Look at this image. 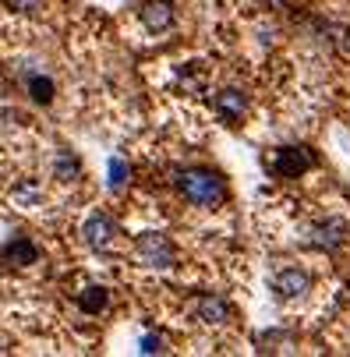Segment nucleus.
Listing matches in <instances>:
<instances>
[{"instance_id": "5", "label": "nucleus", "mask_w": 350, "mask_h": 357, "mask_svg": "<svg viewBox=\"0 0 350 357\" xmlns=\"http://www.w3.org/2000/svg\"><path fill=\"white\" fill-rule=\"evenodd\" d=\"M273 294L280 297V301H297L308 287H312V280H308V273L305 269H297V266H287V269H276L273 273Z\"/></svg>"}, {"instance_id": "2", "label": "nucleus", "mask_w": 350, "mask_h": 357, "mask_svg": "<svg viewBox=\"0 0 350 357\" xmlns=\"http://www.w3.org/2000/svg\"><path fill=\"white\" fill-rule=\"evenodd\" d=\"M135 259H138L145 269H170V266L177 262V251H174V244L167 241V234L145 230V234H138V241H135Z\"/></svg>"}, {"instance_id": "7", "label": "nucleus", "mask_w": 350, "mask_h": 357, "mask_svg": "<svg viewBox=\"0 0 350 357\" xmlns=\"http://www.w3.org/2000/svg\"><path fill=\"white\" fill-rule=\"evenodd\" d=\"M114 234H117V227H114V220L107 213H92L85 220V227H82V241L89 248H107L114 241Z\"/></svg>"}, {"instance_id": "3", "label": "nucleus", "mask_w": 350, "mask_h": 357, "mask_svg": "<svg viewBox=\"0 0 350 357\" xmlns=\"http://www.w3.org/2000/svg\"><path fill=\"white\" fill-rule=\"evenodd\" d=\"M315 167V152L308 145H280L273 156H269V170L280 181H294Z\"/></svg>"}, {"instance_id": "15", "label": "nucleus", "mask_w": 350, "mask_h": 357, "mask_svg": "<svg viewBox=\"0 0 350 357\" xmlns=\"http://www.w3.org/2000/svg\"><path fill=\"white\" fill-rule=\"evenodd\" d=\"M4 4H8L11 11H22V15H29V11H39V8H43V0H4Z\"/></svg>"}, {"instance_id": "8", "label": "nucleus", "mask_w": 350, "mask_h": 357, "mask_svg": "<svg viewBox=\"0 0 350 357\" xmlns=\"http://www.w3.org/2000/svg\"><path fill=\"white\" fill-rule=\"evenodd\" d=\"M142 25L149 32H167L174 25V8L167 0H145L142 4Z\"/></svg>"}, {"instance_id": "4", "label": "nucleus", "mask_w": 350, "mask_h": 357, "mask_svg": "<svg viewBox=\"0 0 350 357\" xmlns=\"http://www.w3.org/2000/svg\"><path fill=\"white\" fill-rule=\"evenodd\" d=\"M343 241H347V223L336 220V216L319 220V223L308 230V237H305V244H308V248H319V251H336Z\"/></svg>"}, {"instance_id": "13", "label": "nucleus", "mask_w": 350, "mask_h": 357, "mask_svg": "<svg viewBox=\"0 0 350 357\" xmlns=\"http://www.w3.org/2000/svg\"><path fill=\"white\" fill-rule=\"evenodd\" d=\"M25 85H29V96L36 99V103H50V99H54V82H50L46 75H39V71H29L25 75Z\"/></svg>"}, {"instance_id": "12", "label": "nucleus", "mask_w": 350, "mask_h": 357, "mask_svg": "<svg viewBox=\"0 0 350 357\" xmlns=\"http://www.w3.org/2000/svg\"><path fill=\"white\" fill-rule=\"evenodd\" d=\"M11 202H18V206H25V209H36L43 202V188L36 181H18L11 188Z\"/></svg>"}, {"instance_id": "14", "label": "nucleus", "mask_w": 350, "mask_h": 357, "mask_svg": "<svg viewBox=\"0 0 350 357\" xmlns=\"http://www.w3.org/2000/svg\"><path fill=\"white\" fill-rule=\"evenodd\" d=\"M78 174H82L78 160L71 156L68 149H61V152H57V160H54V177H57V181H75Z\"/></svg>"}, {"instance_id": "17", "label": "nucleus", "mask_w": 350, "mask_h": 357, "mask_svg": "<svg viewBox=\"0 0 350 357\" xmlns=\"http://www.w3.org/2000/svg\"><path fill=\"white\" fill-rule=\"evenodd\" d=\"M142 350H145V354L163 350V340H160V336H145V340H142Z\"/></svg>"}, {"instance_id": "16", "label": "nucleus", "mask_w": 350, "mask_h": 357, "mask_svg": "<svg viewBox=\"0 0 350 357\" xmlns=\"http://www.w3.org/2000/svg\"><path fill=\"white\" fill-rule=\"evenodd\" d=\"M124 177H128V167H124L121 160H114V163H110V188H121Z\"/></svg>"}, {"instance_id": "1", "label": "nucleus", "mask_w": 350, "mask_h": 357, "mask_svg": "<svg viewBox=\"0 0 350 357\" xmlns=\"http://www.w3.org/2000/svg\"><path fill=\"white\" fill-rule=\"evenodd\" d=\"M174 184L184 195V202H191V206H198V209H216V206H223V202H227V181L216 170H209V167L177 170L174 174Z\"/></svg>"}, {"instance_id": "11", "label": "nucleus", "mask_w": 350, "mask_h": 357, "mask_svg": "<svg viewBox=\"0 0 350 357\" xmlns=\"http://www.w3.org/2000/svg\"><path fill=\"white\" fill-rule=\"evenodd\" d=\"M107 301H110L107 287H85V290L78 294V308H82L85 315H99V312L107 308Z\"/></svg>"}, {"instance_id": "10", "label": "nucleus", "mask_w": 350, "mask_h": 357, "mask_svg": "<svg viewBox=\"0 0 350 357\" xmlns=\"http://www.w3.org/2000/svg\"><path fill=\"white\" fill-rule=\"evenodd\" d=\"M4 259L11 266H32V262H39V248L29 237H15V241L4 244Z\"/></svg>"}, {"instance_id": "6", "label": "nucleus", "mask_w": 350, "mask_h": 357, "mask_svg": "<svg viewBox=\"0 0 350 357\" xmlns=\"http://www.w3.org/2000/svg\"><path fill=\"white\" fill-rule=\"evenodd\" d=\"M191 312H195V319L202 322V326H223V322L230 319L227 301L216 297V294H198V297L191 301Z\"/></svg>"}, {"instance_id": "9", "label": "nucleus", "mask_w": 350, "mask_h": 357, "mask_svg": "<svg viewBox=\"0 0 350 357\" xmlns=\"http://www.w3.org/2000/svg\"><path fill=\"white\" fill-rule=\"evenodd\" d=\"M213 107H216V114H220L227 124H237V121L244 117L248 99H244V92H241V89H223V92L213 99Z\"/></svg>"}]
</instances>
